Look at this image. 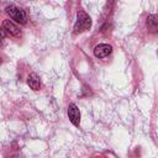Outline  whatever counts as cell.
Returning a JSON list of instances; mask_svg holds the SVG:
<instances>
[{
	"label": "cell",
	"mask_w": 158,
	"mask_h": 158,
	"mask_svg": "<svg viewBox=\"0 0 158 158\" xmlns=\"http://www.w3.org/2000/svg\"><path fill=\"white\" fill-rule=\"evenodd\" d=\"M91 26V19L84 11H79L77 15V21L74 23V33H80L89 30Z\"/></svg>",
	"instance_id": "6da1fadb"
},
{
	"label": "cell",
	"mask_w": 158,
	"mask_h": 158,
	"mask_svg": "<svg viewBox=\"0 0 158 158\" xmlns=\"http://www.w3.org/2000/svg\"><path fill=\"white\" fill-rule=\"evenodd\" d=\"M5 11L17 23H21V25L26 23V14H25V11L21 7H19L16 5H7L5 7Z\"/></svg>",
	"instance_id": "7a4b0ae2"
},
{
	"label": "cell",
	"mask_w": 158,
	"mask_h": 158,
	"mask_svg": "<svg viewBox=\"0 0 158 158\" xmlns=\"http://www.w3.org/2000/svg\"><path fill=\"white\" fill-rule=\"evenodd\" d=\"M1 31H4L5 33H7L9 36H14V37H20L21 36V30L19 28V26L15 25L10 20H4L2 21V23H1Z\"/></svg>",
	"instance_id": "3957f363"
},
{
	"label": "cell",
	"mask_w": 158,
	"mask_h": 158,
	"mask_svg": "<svg viewBox=\"0 0 158 158\" xmlns=\"http://www.w3.org/2000/svg\"><path fill=\"white\" fill-rule=\"evenodd\" d=\"M68 117H69L70 122L74 126H79V123H80V111H79V109L75 104H69V106H68Z\"/></svg>",
	"instance_id": "277c9868"
},
{
	"label": "cell",
	"mask_w": 158,
	"mask_h": 158,
	"mask_svg": "<svg viewBox=\"0 0 158 158\" xmlns=\"http://www.w3.org/2000/svg\"><path fill=\"white\" fill-rule=\"evenodd\" d=\"M112 52V47L107 43H100L94 48V56L96 58H105L109 54H111Z\"/></svg>",
	"instance_id": "5b68a950"
},
{
	"label": "cell",
	"mask_w": 158,
	"mask_h": 158,
	"mask_svg": "<svg viewBox=\"0 0 158 158\" xmlns=\"http://www.w3.org/2000/svg\"><path fill=\"white\" fill-rule=\"evenodd\" d=\"M146 26L151 32H158V15H154V14L148 15Z\"/></svg>",
	"instance_id": "8992f818"
},
{
	"label": "cell",
	"mask_w": 158,
	"mask_h": 158,
	"mask_svg": "<svg viewBox=\"0 0 158 158\" xmlns=\"http://www.w3.org/2000/svg\"><path fill=\"white\" fill-rule=\"evenodd\" d=\"M27 85L32 89V90H38L40 86H41V81H40V78L36 73H31L27 78Z\"/></svg>",
	"instance_id": "52a82bcc"
}]
</instances>
